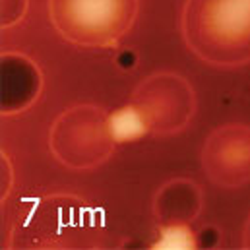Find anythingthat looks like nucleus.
I'll list each match as a JSON object with an SVG mask.
<instances>
[{
  "mask_svg": "<svg viewBox=\"0 0 250 250\" xmlns=\"http://www.w3.org/2000/svg\"><path fill=\"white\" fill-rule=\"evenodd\" d=\"M183 33L188 47L206 62H250V0H187Z\"/></svg>",
  "mask_w": 250,
  "mask_h": 250,
  "instance_id": "1",
  "label": "nucleus"
},
{
  "mask_svg": "<svg viewBox=\"0 0 250 250\" xmlns=\"http://www.w3.org/2000/svg\"><path fill=\"white\" fill-rule=\"evenodd\" d=\"M138 0H49L51 21L80 47H115L130 31Z\"/></svg>",
  "mask_w": 250,
  "mask_h": 250,
  "instance_id": "2",
  "label": "nucleus"
},
{
  "mask_svg": "<svg viewBox=\"0 0 250 250\" xmlns=\"http://www.w3.org/2000/svg\"><path fill=\"white\" fill-rule=\"evenodd\" d=\"M115 144L109 115L91 105L64 111L51 130V149L70 169H91L103 163Z\"/></svg>",
  "mask_w": 250,
  "mask_h": 250,
  "instance_id": "3",
  "label": "nucleus"
},
{
  "mask_svg": "<svg viewBox=\"0 0 250 250\" xmlns=\"http://www.w3.org/2000/svg\"><path fill=\"white\" fill-rule=\"evenodd\" d=\"M146 117L149 132L175 134L190 123L196 97L187 80L179 74L159 72L146 78L134 91L132 101Z\"/></svg>",
  "mask_w": 250,
  "mask_h": 250,
  "instance_id": "4",
  "label": "nucleus"
},
{
  "mask_svg": "<svg viewBox=\"0 0 250 250\" xmlns=\"http://www.w3.org/2000/svg\"><path fill=\"white\" fill-rule=\"evenodd\" d=\"M202 163L209 179L221 187H241L250 181V126L217 128L206 142Z\"/></svg>",
  "mask_w": 250,
  "mask_h": 250,
  "instance_id": "5",
  "label": "nucleus"
},
{
  "mask_svg": "<svg viewBox=\"0 0 250 250\" xmlns=\"http://www.w3.org/2000/svg\"><path fill=\"white\" fill-rule=\"evenodd\" d=\"M41 72L25 55H2V115H16L29 109L41 93Z\"/></svg>",
  "mask_w": 250,
  "mask_h": 250,
  "instance_id": "6",
  "label": "nucleus"
},
{
  "mask_svg": "<svg viewBox=\"0 0 250 250\" xmlns=\"http://www.w3.org/2000/svg\"><path fill=\"white\" fill-rule=\"evenodd\" d=\"M202 190L196 183L177 179L167 183L155 196V215L163 225H183L202 209Z\"/></svg>",
  "mask_w": 250,
  "mask_h": 250,
  "instance_id": "7",
  "label": "nucleus"
},
{
  "mask_svg": "<svg viewBox=\"0 0 250 250\" xmlns=\"http://www.w3.org/2000/svg\"><path fill=\"white\" fill-rule=\"evenodd\" d=\"M109 126H111V132H113V138H115L117 144L142 140L149 132L146 117L142 115V111L134 103L111 113L109 115Z\"/></svg>",
  "mask_w": 250,
  "mask_h": 250,
  "instance_id": "8",
  "label": "nucleus"
},
{
  "mask_svg": "<svg viewBox=\"0 0 250 250\" xmlns=\"http://www.w3.org/2000/svg\"><path fill=\"white\" fill-rule=\"evenodd\" d=\"M198 239L192 235L187 223L183 225H163L155 249H196Z\"/></svg>",
  "mask_w": 250,
  "mask_h": 250,
  "instance_id": "9",
  "label": "nucleus"
},
{
  "mask_svg": "<svg viewBox=\"0 0 250 250\" xmlns=\"http://www.w3.org/2000/svg\"><path fill=\"white\" fill-rule=\"evenodd\" d=\"M27 0H2V25L10 27L25 14Z\"/></svg>",
  "mask_w": 250,
  "mask_h": 250,
  "instance_id": "10",
  "label": "nucleus"
},
{
  "mask_svg": "<svg viewBox=\"0 0 250 250\" xmlns=\"http://www.w3.org/2000/svg\"><path fill=\"white\" fill-rule=\"evenodd\" d=\"M136 62H138V57H136V53H134V51H130V49L121 51V53H119V57H117V64H119L121 68H125V70L134 68Z\"/></svg>",
  "mask_w": 250,
  "mask_h": 250,
  "instance_id": "11",
  "label": "nucleus"
},
{
  "mask_svg": "<svg viewBox=\"0 0 250 250\" xmlns=\"http://www.w3.org/2000/svg\"><path fill=\"white\" fill-rule=\"evenodd\" d=\"M245 247H250V221L249 227H247V233H245Z\"/></svg>",
  "mask_w": 250,
  "mask_h": 250,
  "instance_id": "12",
  "label": "nucleus"
}]
</instances>
